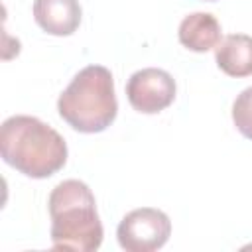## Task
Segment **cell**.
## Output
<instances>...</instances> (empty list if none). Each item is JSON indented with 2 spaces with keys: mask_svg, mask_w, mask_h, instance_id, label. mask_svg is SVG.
I'll list each match as a JSON object with an SVG mask.
<instances>
[{
  "mask_svg": "<svg viewBox=\"0 0 252 252\" xmlns=\"http://www.w3.org/2000/svg\"><path fill=\"white\" fill-rule=\"evenodd\" d=\"M2 159L32 179H45L67 163V142L35 116L16 114L0 128Z\"/></svg>",
  "mask_w": 252,
  "mask_h": 252,
  "instance_id": "obj_1",
  "label": "cell"
},
{
  "mask_svg": "<svg viewBox=\"0 0 252 252\" xmlns=\"http://www.w3.org/2000/svg\"><path fill=\"white\" fill-rule=\"evenodd\" d=\"M51 244L57 250L93 252L102 244V222L91 187L79 179H65L49 193Z\"/></svg>",
  "mask_w": 252,
  "mask_h": 252,
  "instance_id": "obj_2",
  "label": "cell"
},
{
  "mask_svg": "<svg viewBox=\"0 0 252 252\" xmlns=\"http://www.w3.org/2000/svg\"><path fill=\"white\" fill-rule=\"evenodd\" d=\"M59 116L77 132L106 130L118 112L112 73L102 65L81 69L57 98Z\"/></svg>",
  "mask_w": 252,
  "mask_h": 252,
  "instance_id": "obj_3",
  "label": "cell"
},
{
  "mask_svg": "<svg viewBox=\"0 0 252 252\" xmlns=\"http://www.w3.org/2000/svg\"><path fill=\"white\" fill-rule=\"evenodd\" d=\"M171 236L169 217L154 207L134 209L120 220L116 238L126 252H154L159 250Z\"/></svg>",
  "mask_w": 252,
  "mask_h": 252,
  "instance_id": "obj_4",
  "label": "cell"
},
{
  "mask_svg": "<svg viewBox=\"0 0 252 252\" xmlns=\"http://www.w3.org/2000/svg\"><path fill=\"white\" fill-rule=\"evenodd\" d=\"M173 77L158 67H146L130 75L126 83V96L134 110L142 114H158L165 110L175 98Z\"/></svg>",
  "mask_w": 252,
  "mask_h": 252,
  "instance_id": "obj_5",
  "label": "cell"
},
{
  "mask_svg": "<svg viewBox=\"0 0 252 252\" xmlns=\"http://www.w3.org/2000/svg\"><path fill=\"white\" fill-rule=\"evenodd\" d=\"M79 0H33V20L49 35H71L81 26Z\"/></svg>",
  "mask_w": 252,
  "mask_h": 252,
  "instance_id": "obj_6",
  "label": "cell"
},
{
  "mask_svg": "<svg viewBox=\"0 0 252 252\" xmlns=\"http://www.w3.org/2000/svg\"><path fill=\"white\" fill-rule=\"evenodd\" d=\"M220 35H222L220 24L209 12H193L185 16L177 30L179 43L195 53H205L209 49H215L220 43Z\"/></svg>",
  "mask_w": 252,
  "mask_h": 252,
  "instance_id": "obj_7",
  "label": "cell"
},
{
  "mask_svg": "<svg viewBox=\"0 0 252 252\" xmlns=\"http://www.w3.org/2000/svg\"><path fill=\"white\" fill-rule=\"evenodd\" d=\"M217 67L228 77L252 75V37L246 33H230L215 47Z\"/></svg>",
  "mask_w": 252,
  "mask_h": 252,
  "instance_id": "obj_8",
  "label": "cell"
},
{
  "mask_svg": "<svg viewBox=\"0 0 252 252\" xmlns=\"http://www.w3.org/2000/svg\"><path fill=\"white\" fill-rule=\"evenodd\" d=\"M232 122L236 130L252 140V87H246L232 102Z\"/></svg>",
  "mask_w": 252,
  "mask_h": 252,
  "instance_id": "obj_9",
  "label": "cell"
},
{
  "mask_svg": "<svg viewBox=\"0 0 252 252\" xmlns=\"http://www.w3.org/2000/svg\"><path fill=\"white\" fill-rule=\"evenodd\" d=\"M205 2H215V0H205Z\"/></svg>",
  "mask_w": 252,
  "mask_h": 252,
  "instance_id": "obj_10",
  "label": "cell"
}]
</instances>
